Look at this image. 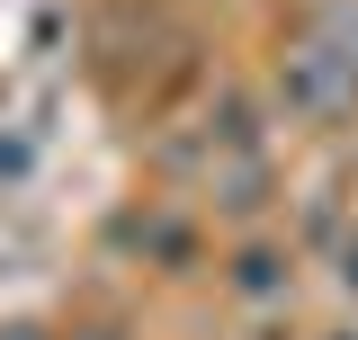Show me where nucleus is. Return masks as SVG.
Here are the masks:
<instances>
[{
	"label": "nucleus",
	"instance_id": "f257e3e1",
	"mask_svg": "<svg viewBox=\"0 0 358 340\" xmlns=\"http://www.w3.org/2000/svg\"><path fill=\"white\" fill-rule=\"evenodd\" d=\"M341 340H358V332H341Z\"/></svg>",
	"mask_w": 358,
	"mask_h": 340
}]
</instances>
